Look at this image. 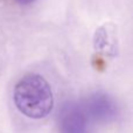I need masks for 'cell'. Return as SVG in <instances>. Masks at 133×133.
<instances>
[{
  "mask_svg": "<svg viewBox=\"0 0 133 133\" xmlns=\"http://www.w3.org/2000/svg\"><path fill=\"white\" fill-rule=\"evenodd\" d=\"M15 108L32 119H42L51 112L54 96L48 81L37 74H27L19 79L13 90Z\"/></svg>",
  "mask_w": 133,
  "mask_h": 133,
  "instance_id": "6da1fadb",
  "label": "cell"
},
{
  "mask_svg": "<svg viewBox=\"0 0 133 133\" xmlns=\"http://www.w3.org/2000/svg\"><path fill=\"white\" fill-rule=\"evenodd\" d=\"M88 115L84 108L74 103H68L61 109L58 126L61 133H87Z\"/></svg>",
  "mask_w": 133,
  "mask_h": 133,
  "instance_id": "3957f363",
  "label": "cell"
},
{
  "mask_svg": "<svg viewBox=\"0 0 133 133\" xmlns=\"http://www.w3.org/2000/svg\"><path fill=\"white\" fill-rule=\"evenodd\" d=\"M15 1L21 5H29V4H33L35 0H15Z\"/></svg>",
  "mask_w": 133,
  "mask_h": 133,
  "instance_id": "277c9868",
  "label": "cell"
},
{
  "mask_svg": "<svg viewBox=\"0 0 133 133\" xmlns=\"http://www.w3.org/2000/svg\"><path fill=\"white\" fill-rule=\"evenodd\" d=\"M84 110L88 118H92L94 120L101 123L111 122L118 115V106L115 99L104 92L92 94L87 99Z\"/></svg>",
  "mask_w": 133,
  "mask_h": 133,
  "instance_id": "7a4b0ae2",
  "label": "cell"
}]
</instances>
